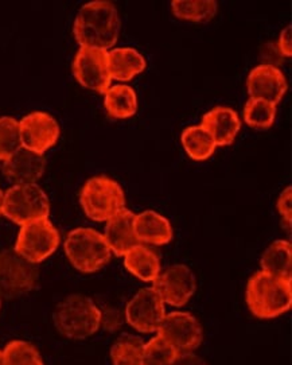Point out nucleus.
<instances>
[{
    "mask_svg": "<svg viewBox=\"0 0 292 365\" xmlns=\"http://www.w3.org/2000/svg\"><path fill=\"white\" fill-rule=\"evenodd\" d=\"M292 189L291 186H287L281 193H280L279 198L276 201V207L281 216V221L283 225L288 228V232L291 231V219H292Z\"/></svg>",
    "mask_w": 292,
    "mask_h": 365,
    "instance_id": "c756f323",
    "label": "nucleus"
},
{
    "mask_svg": "<svg viewBox=\"0 0 292 365\" xmlns=\"http://www.w3.org/2000/svg\"><path fill=\"white\" fill-rule=\"evenodd\" d=\"M245 299L254 316L273 319L291 310L292 280L259 271L248 280Z\"/></svg>",
    "mask_w": 292,
    "mask_h": 365,
    "instance_id": "f03ea898",
    "label": "nucleus"
},
{
    "mask_svg": "<svg viewBox=\"0 0 292 365\" xmlns=\"http://www.w3.org/2000/svg\"><path fill=\"white\" fill-rule=\"evenodd\" d=\"M179 353L160 336L148 341L143 346L142 365H172Z\"/></svg>",
    "mask_w": 292,
    "mask_h": 365,
    "instance_id": "cd10ccee",
    "label": "nucleus"
},
{
    "mask_svg": "<svg viewBox=\"0 0 292 365\" xmlns=\"http://www.w3.org/2000/svg\"><path fill=\"white\" fill-rule=\"evenodd\" d=\"M166 316L165 304L152 287L142 289L125 307V319L139 333H154Z\"/></svg>",
    "mask_w": 292,
    "mask_h": 365,
    "instance_id": "9b49d317",
    "label": "nucleus"
},
{
    "mask_svg": "<svg viewBox=\"0 0 292 365\" xmlns=\"http://www.w3.org/2000/svg\"><path fill=\"white\" fill-rule=\"evenodd\" d=\"M3 195L4 193L0 190V215H1V207H3Z\"/></svg>",
    "mask_w": 292,
    "mask_h": 365,
    "instance_id": "72a5a7b5",
    "label": "nucleus"
},
{
    "mask_svg": "<svg viewBox=\"0 0 292 365\" xmlns=\"http://www.w3.org/2000/svg\"><path fill=\"white\" fill-rule=\"evenodd\" d=\"M80 204L88 219L103 222L125 209V195L122 186L110 177H93L84 185Z\"/></svg>",
    "mask_w": 292,
    "mask_h": 365,
    "instance_id": "39448f33",
    "label": "nucleus"
},
{
    "mask_svg": "<svg viewBox=\"0 0 292 365\" xmlns=\"http://www.w3.org/2000/svg\"><path fill=\"white\" fill-rule=\"evenodd\" d=\"M244 122L255 130H268L276 119V106L261 98H249L244 107Z\"/></svg>",
    "mask_w": 292,
    "mask_h": 365,
    "instance_id": "393cba45",
    "label": "nucleus"
},
{
    "mask_svg": "<svg viewBox=\"0 0 292 365\" xmlns=\"http://www.w3.org/2000/svg\"><path fill=\"white\" fill-rule=\"evenodd\" d=\"M135 213L130 209H122L116 216L107 221L104 239L110 252L118 257H124L134 247L139 245L134 231Z\"/></svg>",
    "mask_w": 292,
    "mask_h": 365,
    "instance_id": "f3484780",
    "label": "nucleus"
},
{
    "mask_svg": "<svg viewBox=\"0 0 292 365\" xmlns=\"http://www.w3.org/2000/svg\"><path fill=\"white\" fill-rule=\"evenodd\" d=\"M72 69L78 84L86 89L103 95L110 89L112 78L107 50L80 48L74 57Z\"/></svg>",
    "mask_w": 292,
    "mask_h": 365,
    "instance_id": "9d476101",
    "label": "nucleus"
},
{
    "mask_svg": "<svg viewBox=\"0 0 292 365\" xmlns=\"http://www.w3.org/2000/svg\"><path fill=\"white\" fill-rule=\"evenodd\" d=\"M53 321L62 336L84 340L101 327V309L89 297L74 294L57 304Z\"/></svg>",
    "mask_w": 292,
    "mask_h": 365,
    "instance_id": "7ed1b4c3",
    "label": "nucleus"
},
{
    "mask_svg": "<svg viewBox=\"0 0 292 365\" xmlns=\"http://www.w3.org/2000/svg\"><path fill=\"white\" fill-rule=\"evenodd\" d=\"M21 147L19 122L10 116L0 118V160L6 162Z\"/></svg>",
    "mask_w": 292,
    "mask_h": 365,
    "instance_id": "c85d7f7f",
    "label": "nucleus"
},
{
    "mask_svg": "<svg viewBox=\"0 0 292 365\" xmlns=\"http://www.w3.org/2000/svg\"><path fill=\"white\" fill-rule=\"evenodd\" d=\"M201 125L213 138L216 146L226 147L231 146L240 133L241 120L236 110L219 106L204 115Z\"/></svg>",
    "mask_w": 292,
    "mask_h": 365,
    "instance_id": "dca6fc26",
    "label": "nucleus"
},
{
    "mask_svg": "<svg viewBox=\"0 0 292 365\" xmlns=\"http://www.w3.org/2000/svg\"><path fill=\"white\" fill-rule=\"evenodd\" d=\"M134 231L139 243L166 245L172 240V227L169 220L155 210L135 215Z\"/></svg>",
    "mask_w": 292,
    "mask_h": 365,
    "instance_id": "a211bd4d",
    "label": "nucleus"
},
{
    "mask_svg": "<svg viewBox=\"0 0 292 365\" xmlns=\"http://www.w3.org/2000/svg\"><path fill=\"white\" fill-rule=\"evenodd\" d=\"M124 267L142 282H154L160 274V260L155 251L143 244L134 247L124 256Z\"/></svg>",
    "mask_w": 292,
    "mask_h": 365,
    "instance_id": "aec40b11",
    "label": "nucleus"
},
{
    "mask_svg": "<svg viewBox=\"0 0 292 365\" xmlns=\"http://www.w3.org/2000/svg\"><path fill=\"white\" fill-rule=\"evenodd\" d=\"M172 365H209L207 361L193 352L179 353Z\"/></svg>",
    "mask_w": 292,
    "mask_h": 365,
    "instance_id": "473e14b6",
    "label": "nucleus"
},
{
    "mask_svg": "<svg viewBox=\"0 0 292 365\" xmlns=\"http://www.w3.org/2000/svg\"><path fill=\"white\" fill-rule=\"evenodd\" d=\"M261 58L266 65H272V66H278L280 61L284 58L280 53L278 43L273 42H268L263 46V51H261Z\"/></svg>",
    "mask_w": 292,
    "mask_h": 365,
    "instance_id": "7c9ffc66",
    "label": "nucleus"
},
{
    "mask_svg": "<svg viewBox=\"0 0 292 365\" xmlns=\"http://www.w3.org/2000/svg\"><path fill=\"white\" fill-rule=\"evenodd\" d=\"M60 242V232L49 219L34 220L22 225L14 251L38 264L57 251Z\"/></svg>",
    "mask_w": 292,
    "mask_h": 365,
    "instance_id": "0eeeda50",
    "label": "nucleus"
},
{
    "mask_svg": "<svg viewBox=\"0 0 292 365\" xmlns=\"http://www.w3.org/2000/svg\"><path fill=\"white\" fill-rule=\"evenodd\" d=\"M39 280L37 264L14 250L0 252V298L15 299L36 290Z\"/></svg>",
    "mask_w": 292,
    "mask_h": 365,
    "instance_id": "6e6552de",
    "label": "nucleus"
},
{
    "mask_svg": "<svg viewBox=\"0 0 292 365\" xmlns=\"http://www.w3.org/2000/svg\"><path fill=\"white\" fill-rule=\"evenodd\" d=\"M261 271L281 279L292 280V245L287 240H276L268 247L260 260Z\"/></svg>",
    "mask_w": 292,
    "mask_h": 365,
    "instance_id": "412c9836",
    "label": "nucleus"
},
{
    "mask_svg": "<svg viewBox=\"0 0 292 365\" xmlns=\"http://www.w3.org/2000/svg\"><path fill=\"white\" fill-rule=\"evenodd\" d=\"M104 107L112 119H130L137 112V95L130 86H113L104 93Z\"/></svg>",
    "mask_w": 292,
    "mask_h": 365,
    "instance_id": "4be33fe9",
    "label": "nucleus"
},
{
    "mask_svg": "<svg viewBox=\"0 0 292 365\" xmlns=\"http://www.w3.org/2000/svg\"><path fill=\"white\" fill-rule=\"evenodd\" d=\"M171 11L175 18L194 24H205L212 21L219 11L216 0H174Z\"/></svg>",
    "mask_w": 292,
    "mask_h": 365,
    "instance_id": "b1692460",
    "label": "nucleus"
},
{
    "mask_svg": "<svg viewBox=\"0 0 292 365\" xmlns=\"http://www.w3.org/2000/svg\"><path fill=\"white\" fill-rule=\"evenodd\" d=\"M0 365H3V352L0 351Z\"/></svg>",
    "mask_w": 292,
    "mask_h": 365,
    "instance_id": "f704fd0d",
    "label": "nucleus"
},
{
    "mask_svg": "<svg viewBox=\"0 0 292 365\" xmlns=\"http://www.w3.org/2000/svg\"><path fill=\"white\" fill-rule=\"evenodd\" d=\"M45 169V157L24 147L3 163V174L14 185L36 183L43 175Z\"/></svg>",
    "mask_w": 292,
    "mask_h": 365,
    "instance_id": "2eb2a0df",
    "label": "nucleus"
},
{
    "mask_svg": "<svg viewBox=\"0 0 292 365\" xmlns=\"http://www.w3.org/2000/svg\"><path fill=\"white\" fill-rule=\"evenodd\" d=\"M122 22L116 6L96 0L81 7L74 21L73 34L80 48L112 49L119 39Z\"/></svg>",
    "mask_w": 292,
    "mask_h": 365,
    "instance_id": "f257e3e1",
    "label": "nucleus"
},
{
    "mask_svg": "<svg viewBox=\"0 0 292 365\" xmlns=\"http://www.w3.org/2000/svg\"><path fill=\"white\" fill-rule=\"evenodd\" d=\"M0 307H1V298H0Z\"/></svg>",
    "mask_w": 292,
    "mask_h": 365,
    "instance_id": "c9c22d12",
    "label": "nucleus"
},
{
    "mask_svg": "<svg viewBox=\"0 0 292 365\" xmlns=\"http://www.w3.org/2000/svg\"><path fill=\"white\" fill-rule=\"evenodd\" d=\"M65 254L75 269L92 274L110 263V247L104 236L92 228H77L65 240Z\"/></svg>",
    "mask_w": 292,
    "mask_h": 365,
    "instance_id": "20e7f679",
    "label": "nucleus"
},
{
    "mask_svg": "<svg viewBox=\"0 0 292 365\" xmlns=\"http://www.w3.org/2000/svg\"><path fill=\"white\" fill-rule=\"evenodd\" d=\"M50 201L37 183L14 185L3 195L1 215L18 225L30 221L49 219Z\"/></svg>",
    "mask_w": 292,
    "mask_h": 365,
    "instance_id": "423d86ee",
    "label": "nucleus"
},
{
    "mask_svg": "<svg viewBox=\"0 0 292 365\" xmlns=\"http://www.w3.org/2000/svg\"><path fill=\"white\" fill-rule=\"evenodd\" d=\"M158 333V336L167 341L178 353L193 352L204 340V330L199 321L187 312H172L166 314Z\"/></svg>",
    "mask_w": 292,
    "mask_h": 365,
    "instance_id": "1a4fd4ad",
    "label": "nucleus"
},
{
    "mask_svg": "<svg viewBox=\"0 0 292 365\" xmlns=\"http://www.w3.org/2000/svg\"><path fill=\"white\" fill-rule=\"evenodd\" d=\"M110 78L118 81H131L146 71V58L132 48H116L108 51Z\"/></svg>",
    "mask_w": 292,
    "mask_h": 365,
    "instance_id": "6ab92c4d",
    "label": "nucleus"
},
{
    "mask_svg": "<svg viewBox=\"0 0 292 365\" xmlns=\"http://www.w3.org/2000/svg\"><path fill=\"white\" fill-rule=\"evenodd\" d=\"M21 143L39 155H43L60 139L61 130L57 120L46 112H33L19 122Z\"/></svg>",
    "mask_w": 292,
    "mask_h": 365,
    "instance_id": "f8f14e48",
    "label": "nucleus"
},
{
    "mask_svg": "<svg viewBox=\"0 0 292 365\" xmlns=\"http://www.w3.org/2000/svg\"><path fill=\"white\" fill-rule=\"evenodd\" d=\"M278 48H279L281 56L286 57H291V26H288L287 29H284L280 34L279 42H278Z\"/></svg>",
    "mask_w": 292,
    "mask_h": 365,
    "instance_id": "2f4dec72",
    "label": "nucleus"
},
{
    "mask_svg": "<svg viewBox=\"0 0 292 365\" xmlns=\"http://www.w3.org/2000/svg\"><path fill=\"white\" fill-rule=\"evenodd\" d=\"M163 304L181 307L190 301L197 290V279L193 271L184 264H175L160 272L152 282Z\"/></svg>",
    "mask_w": 292,
    "mask_h": 365,
    "instance_id": "ddd939ff",
    "label": "nucleus"
},
{
    "mask_svg": "<svg viewBox=\"0 0 292 365\" xmlns=\"http://www.w3.org/2000/svg\"><path fill=\"white\" fill-rule=\"evenodd\" d=\"M3 365H43V361L34 345L15 340L3 351Z\"/></svg>",
    "mask_w": 292,
    "mask_h": 365,
    "instance_id": "bb28decb",
    "label": "nucleus"
},
{
    "mask_svg": "<svg viewBox=\"0 0 292 365\" xmlns=\"http://www.w3.org/2000/svg\"><path fill=\"white\" fill-rule=\"evenodd\" d=\"M145 342L132 334H122L110 349L113 365H142Z\"/></svg>",
    "mask_w": 292,
    "mask_h": 365,
    "instance_id": "a878e982",
    "label": "nucleus"
},
{
    "mask_svg": "<svg viewBox=\"0 0 292 365\" xmlns=\"http://www.w3.org/2000/svg\"><path fill=\"white\" fill-rule=\"evenodd\" d=\"M183 148L189 158L195 162H204L210 158L216 151L213 138L202 125H190L183 130L181 135Z\"/></svg>",
    "mask_w": 292,
    "mask_h": 365,
    "instance_id": "5701e85b",
    "label": "nucleus"
},
{
    "mask_svg": "<svg viewBox=\"0 0 292 365\" xmlns=\"http://www.w3.org/2000/svg\"><path fill=\"white\" fill-rule=\"evenodd\" d=\"M246 89L251 98L278 106L288 89V83L278 66L260 63L248 74Z\"/></svg>",
    "mask_w": 292,
    "mask_h": 365,
    "instance_id": "4468645a",
    "label": "nucleus"
}]
</instances>
